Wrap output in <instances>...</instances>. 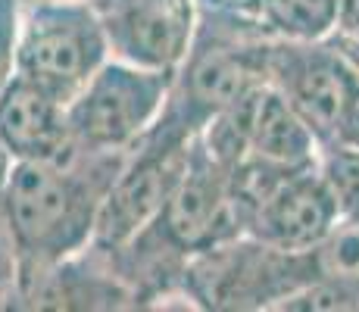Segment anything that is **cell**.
I'll list each match as a JSON object with an SVG mask.
<instances>
[{
  "mask_svg": "<svg viewBox=\"0 0 359 312\" xmlns=\"http://www.w3.org/2000/svg\"><path fill=\"white\" fill-rule=\"evenodd\" d=\"M128 154H94L75 144L60 159H13L6 172V216L19 259L22 297L60 262L91 247L97 216Z\"/></svg>",
  "mask_w": 359,
  "mask_h": 312,
  "instance_id": "cell-1",
  "label": "cell"
},
{
  "mask_svg": "<svg viewBox=\"0 0 359 312\" xmlns=\"http://www.w3.org/2000/svg\"><path fill=\"white\" fill-rule=\"evenodd\" d=\"M269 47L272 34L259 19L200 10L194 41L172 75L156 125L188 141L197 137L212 119L269 81Z\"/></svg>",
  "mask_w": 359,
  "mask_h": 312,
  "instance_id": "cell-2",
  "label": "cell"
},
{
  "mask_svg": "<svg viewBox=\"0 0 359 312\" xmlns=\"http://www.w3.org/2000/svg\"><path fill=\"white\" fill-rule=\"evenodd\" d=\"M109 60L91 0H22L16 72L66 107Z\"/></svg>",
  "mask_w": 359,
  "mask_h": 312,
  "instance_id": "cell-3",
  "label": "cell"
},
{
  "mask_svg": "<svg viewBox=\"0 0 359 312\" xmlns=\"http://www.w3.org/2000/svg\"><path fill=\"white\" fill-rule=\"evenodd\" d=\"M172 75L109 57L66 107L72 141L94 154H128L160 122Z\"/></svg>",
  "mask_w": 359,
  "mask_h": 312,
  "instance_id": "cell-4",
  "label": "cell"
},
{
  "mask_svg": "<svg viewBox=\"0 0 359 312\" xmlns=\"http://www.w3.org/2000/svg\"><path fill=\"white\" fill-rule=\"evenodd\" d=\"M188 150V137H178L172 131L160 128V125H154L128 150L119 175L109 184L91 247L103 250V253L122 250L160 216L172 187L178 184V178L184 172Z\"/></svg>",
  "mask_w": 359,
  "mask_h": 312,
  "instance_id": "cell-5",
  "label": "cell"
},
{
  "mask_svg": "<svg viewBox=\"0 0 359 312\" xmlns=\"http://www.w3.org/2000/svg\"><path fill=\"white\" fill-rule=\"evenodd\" d=\"M359 79V69L344 53L337 38L287 41L272 38L269 47V85L297 109L322 144L334 141L337 122Z\"/></svg>",
  "mask_w": 359,
  "mask_h": 312,
  "instance_id": "cell-6",
  "label": "cell"
},
{
  "mask_svg": "<svg viewBox=\"0 0 359 312\" xmlns=\"http://www.w3.org/2000/svg\"><path fill=\"white\" fill-rule=\"evenodd\" d=\"M109 57L144 69L175 72L194 41L197 0H91Z\"/></svg>",
  "mask_w": 359,
  "mask_h": 312,
  "instance_id": "cell-7",
  "label": "cell"
},
{
  "mask_svg": "<svg viewBox=\"0 0 359 312\" xmlns=\"http://www.w3.org/2000/svg\"><path fill=\"white\" fill-rule=\"evenodd\" d=\"M341 222L334 197L319 175V165H303L281 178L253 206L247 234L287 253H306Z\"/></svg>",
  "mask_w": 359,
  "mask_h": 312,
  "instance_id": "cell-8",
  "label": "cell"
},
{
  "mask_svg": "<svg viewBox=\"0 0 359 312\" xmlns=\"http://www.w3.org/2000/svg\"><path fill=\"white\" fill-rule=\"evenodd\" d=\"M0 147L13 159H60L75 147L66 103L25 75L0 88Z\"/></svg>",
  "mask_w": 359,
  "mask_h": 312,
  "instance_id": "cell-9",
  "label": "cell"
},
{
  "mask_svg": "<svg viewBox=\"0 0 359 312\" xmlns=\"http://www.w3.org/2000/svg\"><path fill=\"white\" fill-rule=\"evenodd\" d=\"M259 19L272 38L322 41L341 25V0H266Z\"/></svg>",
  "mask_w": 359,
  "mask_h": 312,
  "instance_id": "cell-10",
  "label": "cell"
},
{
  "mask_svg": "<svg viewBox=\"0 0 359 312\" xmlns=\"http://www.w3.org/2000/svg\"><path fill=\"white\" fill-rule=\"evenodd\" d=\"M316 165L341 210V219H359V150L344 144H322Z\"/></svg>",
  "mask_w": 359,
  "mask_h": 312,
  "instance_id": "cell-11",
  "label": "cell"
},
{
  "mask_svg": "<svg viewBox=\"0 0 359 312\" xmlns=\"http://www.w3.org/2000/svg\"><path fill=\"white\" fill-rule=\"evenodd\" d=\"M10 163L13 156L0 147V309H16L19 290V259L10 231V216H6V172H10Z\"/></svg>",
  "mask_w": 359,
  "mask_h": 312,
  "instance_id": "cell-12",
  "label": "cell"
},
{
  "mask_svg": "<svg viewBox=\"0 0 359 312\" xmlns=\"http://www.w3.org/2000/svg\"><path fill=\"white\" fill-rule=\"evenodd\" d=\"M19 25H22V0H0V88L16 75Z\"/></svg>",
  "mask_w": 359,
  "mask_h": 312,
  "instance_id": "cell-13",
  "label": "cell"
},
{
  "mask_svg": "<svg viewBox=\"0 0 359 312\" xmlns=\"http://www.w3.org/2000/svg\"><path fill=\"white\" fill-rule=\"evenodd\" d=\"M331 144H344V147L359 150V79H356L353 91H350V100L341 113V122H337L334 141Z\"/></svg>",
  "mask_w": 359,
  "mask_h": 312,
  "instance_id": "cell-14",
  "label": "cell"
},
{
  "mask_svg": "<svg viewBox=\"0 0 359 312\" xmlns=\"http://www.w3.org/2000/svg\"><path fill=\"white\" fill-rule=\"evenodd\" d=\"M197 6L203 13H229V16L259 19L266 0H197ZM259 22H262V19H259Z\"/></svg>",
  "mask_w": 359,
  "mask_h": 312,
  "instance_id": "cell-15",
  "label": "cell"
},
{
  "mask_svg": "<svg viewBox=\"0 0 359 312\" xmlns=\"http://www.w3.org/2000/svg\"><path fill=\"white\" fill-rule=\"evenodd\" d=\"M337 34H359V0H341V25Z\"/></svg>",
  "mask_w": 359,
  "mask_h": 312,
  "instance_id": "cell-16",
  "label": "cell"
},
{
  "mask_svg": "<svg viewBox=\"0 0 359 312\" xmlns=\"http://www.w3.org/2000/svg\"><path fill=\"white\" fill-rule=\"evenodd\" d=\"M334 38H337V44L344 47V53L353 60V66L359 69V34H337L334 32Z\"/></svg>",
  "mask_w": 359,
  "mask_h": 312,
  "instance_id": "cell-17",
  "label": "cell"
}]
</instances>
